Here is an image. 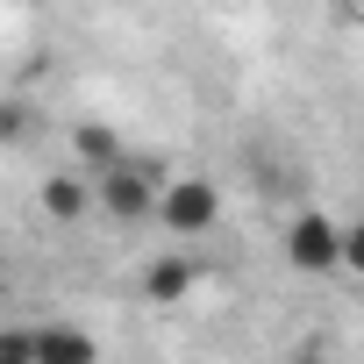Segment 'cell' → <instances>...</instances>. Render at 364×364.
<instances>
[{
	"label": "cell",
	"mask_w": 364,
	"mask_h": 364,
	"mask_svg": "<svg viewBox=\"0 0 364 364\" xmlns=\"http://www.w3.org/2000/svg\"><path fill=\"white\" fill-rule=\"evenodd\" d=\"M157 186H164V178H157L150 164L114 157V164H100V178H93V208L114 215V222H143V215L157 208Z\"/></svg>",
	"instance_id": "6da1fadb"
},
{
	"label": "cell",
	"mask_w": 364,
	"mask_h": 364,
	"mask_svg": "<svg viewBox=\"0 0 364 364\" xmlns=\"http://www.w3.org/2000/svg\"><path fill=\"white\" fill-rule=\"evenodd\" d=\"M171 236H208L222 222V193H215V178H171V186H157V208H150Z\"/></svg>",
	"instance_id": "7a4b0ae2"
},
{
	"label": "cell",
	"mask_w": 364,
	"mask_h": 364,
	"mask_svg": "<svg viewBox=\"0 0 364 364\" xmlns=\"http://www.w3.org/2000/svg\"><path fill=\"white\" fill-rule=\"evenodd\" d=\"M336 257H343V229H336L321 208L293 215V229H286V264H293V272H343Z\"/></svg>",
	"instance_id": "3957f363"
},
{
	"label": "cell",
	"mask_w": 364,
	"mask_h": 364,
	"mask_svg": "<svg viewBox=\"0 0 364 364\" xmlns=\"http://www.w3.org/2000/svg\"><path fill=\"white\" fill-rule=\"evenodd\" d=\"M193 286H200V257H193V250H164V257L143 272V300H150V307H178Z\"/></svg>",
	"instance_id": "277c9868"
},
{
	"label": "cell",
	"mask_w": 364,
	"mask_h": 364,
	"mask_svg": "<svg viewBox=\"0 0 364 364\" xmlns=\"http://www.w3.org/2000/svg\"><path fill=\"white\" fill-rule=\"evenodd\" d=\"M86 208H93V178L86 171H50L43 178V215L50 222H79Z\"/></svg>",
	"instance_id": "5b68a950"
},
{
	"label": "cell",
	"mask_w": 364,
	"mask_h": 364,
	"mask_svg": "<svg viewBox=\"0 0 364 364\" xmlns=\"http://www.w3.org/2000/svg\"><path fill=\"white\" fill-rule=\"evenodd\" d=\"M72 157L100 171V164H114V157H122V136H114L107 122H79V129H72Z\"/></svg>",
	"instance_id": "8992f818"
},
{
	"label": "cell",
	"mask_w": 364,
	"mask_h": 364,
	"mask_svg": "<svg viewBox=\"0 0 364 364\" xmlns=\"http://www.w3.org/2000/svg\"><path fill=\"white\" fill-rule=\"evenodd\" d=\"M93 357V336L79 328H36V364H86Z\"/></svg>",
	"instance_id": "52a82bcc"
},
{
	"label": "cell",
	"mask_w": 364,
	"mask_h": 364,
	"mask_svg": "<svg viewBox=\"0 0 364 364\" xmlns=\"http://www.w3.org/2000/svg\"><path fill=\"white\" fill-rule=\"evenodd\" d=\"M0 364H36V328H0Z\"/></svg>",
	"instance_id": "ba28073f"
}]
</instances>
